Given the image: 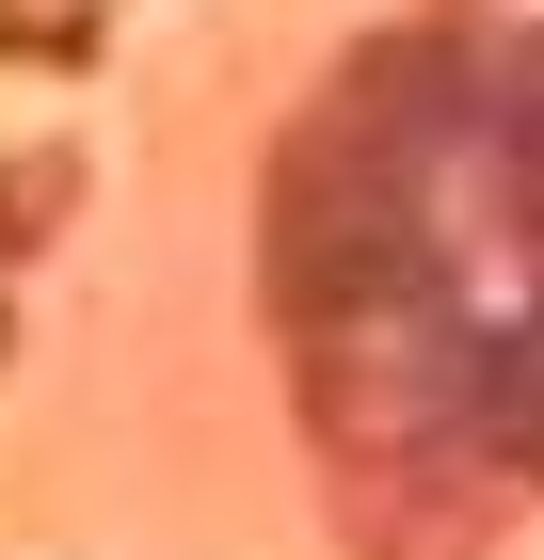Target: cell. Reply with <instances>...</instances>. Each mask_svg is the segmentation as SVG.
<instances>
[{"instance_id":"6da1fadb","label":"cell","mask_w":544,"mask_h":560,"mask_svg":"<svg viewBox=\"0 0 544 560\" xmlns=\"http://www.w3.org/2000/svg\"><path fill=\"white\" fill-rule=\"evenodd\" d=\"M65 209H81V161H65V144H16V161H0V257H33Z\"/></svg>"}]
</instances>
